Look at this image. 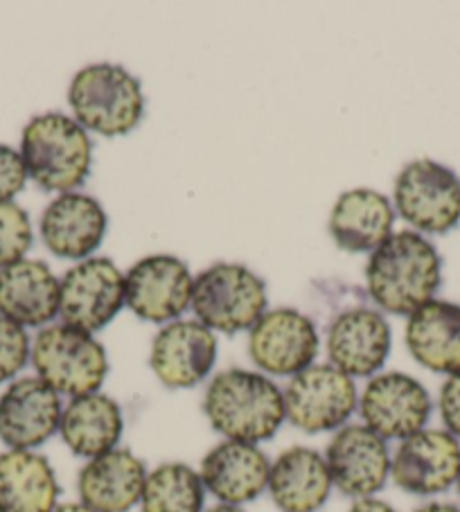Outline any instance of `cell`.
Returning <instances> with one entry per match:
<instances>
[{
    "mask_svg": "<svg viewBox=\"0 0 460 512\" xmlns=\"http://www.w3.org/2000/svg\"><path fill=\"white\" fill-rule=\"evenodd\" d=\"M433 402L418 379L393 370L370 377L359 395V413L364 425L384 440H406L427 429Z\"/></svg>",
    "mask_w": 460,
    "mask_h": 512,
    "instance_id": "obj_10",
    "label": "cell"
},
{
    "mask_svg": "<svg viewBox=\"0 0 460 512\" xmlns=\"http://www.w3.org/2000/svg\"><path fill=\"white\" fill-rule=\"evenodd\" d=\"M348 512H397V510L391 506V503L368 497V499H357Z\"/></svg>",
    "mask_w": 460,
    "mask_h": 512,
    "instance_id": "obj_32",
    "label": "cell"
},
{
    "mask_svg": "<svg viewBox=\"0 0 460 512\" xmlns=\"http://www.w3.org/2000/svg\"><path fill=\"white\" fill-rule=\"evenodd\" d=\"M30 359L37 377L70 400L97 393L109 375V357L102 343L93 334L64 323L37 334Z\"/></svg>",
    "mask_w": 460,
    "mask_h": 512,
    "instance_id": "obj_6",
    "label": "cell"
},
{
    "mask_svg": "<svg viewBox=\"0 0 460 512\" xmlns=\"http://www.w3.org/2000/svg\"><path fill=\"white\" fill-rule=\"evenodd\" d=\"M61 282L59 316L64 325L95 334L127 305L125 273L111 258H86L70 267Z\"/></svg>",
    "mask_w": 460,
    "mask_h": 512,
    "instance_id": "obj_9",
    "label": "cell"
},
{
    "mask_svg": "<svg viewBox=\"0 0 460 512\" xmlns=\"http://www.w3.org/2000/svg\"><path fill=\"white\" fill-rule=\"evenodd\" d=\"M332 488L325 456L312 447H289L271 463L267 490L282 512L321 510Z\"/></svg>",
    "mask_w": 460,
    "mask_h": 512,
    "instance_id": "obj_23",
    "label": "cell"
},
{
    "mask_svg": "<svg viewBox=\"0 0 460 512\" xmlns=\"http://www.w3.org/2000/svg\"><path fill=\"white\" fill-rule=\"evenodd\" d=\"M21 156L28 176L39 188L64 194L86 181L93 163V143L75 118L43 113L23 129Z\"/></svg>",
    "mask_w": 460,
    "mask_h": 512,
    "instance_id": "obj_3",
    "label": "cell"
},
{
    "mask_svg": "<svg viewBox=\"0 0 460 512\" xmlns=\"http://www.w3.org/2000/svg\"><path fill=\"white\" fill-rule=\"evenodd\" d=\"M217 361V337L199 321H172L156 334L149 352L158 382L167 388H192L206 379Z\"/></svg>",
    "mask_w": 460,
    "mask_h": 512,
    "instance_id": "obj_16",
    "label": "cell"
},
{
    "mask_svg": "<svg viewBox=\"0 0 460 512\" xmlns=\"http://www.w3.org/2000/svg\"><path fill=\"white\" fill-rule=\"evenodd\" d=\"M30 215L14 201H0V269L25 260L32 246Z\"/></svg>",
    "mask_w": 460,
    "mask_h": 512,
    "instance_id": "obj_28",
    "label": "cell"
},
{
    "mask_svg": "<svg viewBox=\"0 0 460 512\" xmlns=\"http://www.w3.org/2000/svg\"><path fill=\"white\" fill-rule=\"evenodd\" d=\"M61 413V395L43 379H14L0 395V440L10 449L34 452L57 434Z\"/></svg>",
    "mask_w": 460,
    "mask_h": 512,
    "instance_id": "obj_15",
    "label": "cell"
},
{
    "mask_svg": "<svg viewBox=\"0 0 460 512\" xmlns=\"http://www.w3.org/2000/svg\"><path fill=\"white\" fill-rule=\"evenodd\" d=\"M194 278L176 255H149L125 273L129 310L149 323H172L192 303Z\"/></svg>",
    "mask_w": 460,
    "mask_h": 512,
    "instance_id": "obj_13",
    "label": "cell"
},
{
    "mask_svg": "<svg viewBox=\"0 0 460 512\" xmlns=\"http://www.w3.org/2000/svg\"><path fill=\"white\" fill-rule=\"evenodd\" d=\"M59 492L55 467L46 456L28 449L0 454V512H52Z\"/></svg>",
    "mask_w": 460,
    "mask_h": 512,
    "instance_id": "obj_26",
    "label": "cell"
},
{
    "mask_svg": "<svg viewBox=\"0 0 460 512\" xmlns=\"http://www.w3.org/2000/svg\"><path fill=\"white\" fill-rule=\"evenodd\" d=\"M73 118L86 131L125 136L145 113V95L138 79L118 64H91L79 70L68 88Z\"/></svg>",
    "mask_w": 460,
    "mask_h": 512,
    "instance_id": "obj_4",
    "label": "cell"
},
{
    "mask_svg": "<svg viewBox=\"0 0 460 512\" xmlns=\"http://www.w3.org/2000/svg\"><path fill=\"white\" fill-rule=\"evenodd\" d=\"M287 422L305 434L339 431L359 409L357 384L332 364H312L291 377L285 391Z\"/></svg>",
    "mask_w": 460,
    "mask_h": 512,
    "instance_id": "obj_8",
    "label": "cell"
},
{
    "mask_svg": "<svg viewBox=\"0 0 460 512\" xmlns=\"http://www.w3.org/2000/svg\"><path fill=\"white\" fill-rule=\"evenodd\" d=\"M318 346L314 321L291 307L267 310L249 330V355L264 375L296 377L314 364Z\"/></svg>",
    "mask_w": 460,
    "mask_h": 512,
    "instance_id": "obj_11",
    "label": "cell"
},
{
    "mask_svg": "<svg viewBox=\"0 0 460 512\" xmlns=\"http://www.w3.org/2000/svg\"><path fill=\"white\" fill-rule=\"evenodd\" d=\"M28 183V167L21 152L0 145V201H12Z\"/></svg>",
    "mask_w": 460,
    "mask_h": 512,
    "instance_id": "obj_30",
    "label": "cell"
},
{
    "mask_svg": "<svg viewBox=\"0 0 460 512\" xmlns=\"http://www.w3.org/2000/svg\"><path fill=\"white\" fill-rule=\"evenodd\" d=\"M460 474V440L447 429H422L397 445L391 479L415 497H436L456 485Z\"/></svg>",
    "mask_w": 460,
    "mask_h": 512,
    "instance_id": "obj_14",
    "label": "cell"
},
{
    "mask_svg": "<svg viewBox=\"0 0 460 512\" xmlns=\"http://www.w3.org/2000/svg\"><path fill=\"white\" fill-rule=\"evenodd\" d=\"M391 346V325L368 307L341 312L327 330L330 364L352 379L375 377L391 355Z\"/></svg>",
    "mask_w": 460,
    "mask_h": 512,
    "instance_id": "obj_17",
    "label": "cell"
},
{
    "mask_svg": "<svg viewBox=\"0 0 460 512\" xmlns=\"http://www.w3.org/2000/svg\"><path fill=\"white\" fill-rule=\"evenodd\" d=\"M145 479V463L129 449L115 447L79 470V501L95 512H129L143 497Z\"/></svg>",
    "mask_w": 460,
    "mask_h": 512,
    "instance_id": "obj_20",
    "label": "cell"
},
{
    "mask_svg": "<svg viewBox=\"0 0 460 512\" xmlns=\"http://www.w3.org/2000/svg\"><path fill=\"white\" fill-rule=\"evenodd\" d=\"M438 409L442 425L451 436L460 440V370L454 375H447L445 384L440 388Z\"/></svg>",
    "mask_w": 460,
    "mask_h": 512,
    "instance_id": "obj_31",
    "label": "cell"
},
{
    "mask_svg": "<svg viewBox=\"0 0 460 512\" xmlns=\"http://www.w3.org/2000/svg\"><path fill=\"white\" fill-rule=\"evenodd\" d=\"M391 452L382 436L366 425H345L325 452L332 485L345 497L368 499L391 479Z\"/></svg>",
    "mask_w": 460,
    "mask_h": 512,
    "instance_id": "obj_12",
    "label": "cell"
},
{
    "mask_svg": "<svg viewBox=\"0 0 460 512\" xmlns=\"http://www.w3.org/2000/svg\"><path fill=\"white\" fill-rule=\"evenodd\" d=\"M406 348L431 373L454 375L460 370V305L429 300L406 321Z\"/></svg>",
    "mask_w": 460,
    "mask_h": 512,
    "instance_id": "obj_24",
    "label": "cell"
},
{
    "mask_svg": "<svg viewBox=\"0 0 460 512\" xmlns=\"http://www.w3.org/2000/svg\"><path fill=\"white\" fill-rule=\"evenodd\" d=\"M61 282L41 260H19L0 269V316L21 328H41L59 314Z\"/></svg>",
    "mask_w": 460,
    "mask_h": 512,
    "instance_id": "obj_21",
    "label": "cell"
},
{
    "mask_svg": "<svg viewBox=\"0 0 460 512\" xmlns=\"http://www.w3.org/2000/svg\"><path fill=\"white\" fill-rule=\"evenodd\" d=\"M415 512H460V506H454V503H427V506L418 508Z\"/></svg>",
    "mask_w": 460,
    "mask_h": 512,
    "instance_id": "obj_34",
    "label": "cell"
},
{
    "mask_svg": "<svg viewBox=\"0 0 460 512\" xmlns=\"http://www.w3.org/2000/svg\"><path fill=\"white\" fill-rule=\"evenodd\" d=\"M203 512H246L242 506H226V503H217V506H212Z\"/></svg>",
    "mask_w": 460,
    "mask_h": 512,
    "instance_id": "obj_35",
    "label": "cell"
},
{
    "mask_svg": "<svg viewBox=\"0 0 460 512\" xmlns=\"http://www.w3.org/2000/svg\"><path fill=\"white\" fill-rule=\"evenodd\" d=\"M393 206L415 233H449L460 224L458 174L431 158H418L397 174Z\"/></svg>",
    "mask_w": 460,
    "mask_h": 512,
    "instance_id": "obj_7",
    "label": "cell"
},
{
    "mask_svg": "<svg viewBox=\"0 0 460 512\" xmlns=\"http://www.w3.org/2000/svg\"><path fill=\"white\" fill-rule=\"evenodd\" d=\"M109 217L100 201L84 192H64L50 201L41 217V237L50 253L86 260L104 242Z\"/></svg>",
    "mask_w": 460,
    "mask_h": 512,
    "instance_id": "obj_19",
    "label": "cell"
},
{
    "mask_svg": "<svg viewBox=\"0 0 460 512\" xmlns=\"http://www.w3.org/2000/svg\"><path fill=\"white\" fill-rule=\"evenodd\" d=\"M206 488L199 472L185 463H163L147 472L140 510L143 512H203Z\"/></svg>",
    "mask_w": 460,
    "mask_h": 512,
    "instance_id": "obj_27",
    "label": "cell"
},
{
    "mask_svg": "<svg viewBox=\"0 0 460 512\" xmlns=\"http://www.w3.org/2000/svg\"><path fill=\"white\" fill-rule=\"evenodd\" d=\"M52 512H95L86 506L82 501H68V503H57V508Z\"/></svg>",
    "mask_w": 460,
    "mask_h": 512,
    "instance_id": "obj_33",
    "label": "cell"
},
{
    "mask_svg": "<svg viewBox=\"0 0 460 512\" xmlns=\"http://www.w3.org/2000/svg\"><path fill=\"white\" fill-rule=\"evenodd\" d=\"M269 472L271 461L260 445L224 440L203 456L199 476L219 503L244 506L267 492Z\"/></svg>",
    "mask_w": 460,
    "mask_h": 512,
    "instance_id": "obj_18",
    "label": "cell"
},
{
    "mask_svg": "<svg viewBox=\"0 0 460 512\" xmlns=\"http://www.w3.org/2000/svg\"><path fill=\"white\" fill-rule=\"evenodd\" d=\"M456 490H458V499H460V474H458V481H456Z\"/></svg>",
    "mask_w": 460,
    "mask_h": 512,
    "instance_id": "obj_36",
    "label": "cell"
},
{
    "mask_svg": "<svg viewBox=\"0 0 460 512\" xmlns=\"http://www.w3.org/2000/svg\"><path fill=\"white\" fill-rule=\"evenodd\" d=\"M269 305L264 280L244 264L217 262L194 278L192 312L212 332L251 330Z\"/></svg>",
    "mask_w": 460,
    "mask_h": 512,
    "instance_id": "obj_5",
    "label": "cell"
},
{
    "mask_svg": "<svg viewBox=\"0 0 460 512\" xmlns=\"http://www.w3.org/2000/svg\"><path fill=\"white\" fill-rule=\"evenodd\" d=\"M393 226V201L370 188L343 192L330 213L332 240L348 253H373L393 235Z\"/></svg>",
    "mask_w": 460,
    "mask_h": 512,
    "instance_id": "obj_22",
    "label": "cell"
},
{
    "mask_svg": "<svg viewBox=\"0 0 460 512\" xmlns=\"http://www.w3.org/2000/svg\"><path fill=\"white\" fill-rule=\"evenodd\" d=\"M59 434L70 452L91 461L118 447L125 434V416L109 395L100 391L79 395L64 406Z\"/></svg>",
    "mask_w": 460,
    "mask_h": 512,
    "instance_id": "obj_25",
    "label": "cell"
},
{
    "mask_svg": "<svg viewBox=\"0 0 460 512\" xmlns=\"http://www.w3.org/2000/svg\"><path fill=\"white\" fill-rule=\"evenodd\" d=\"M203 413L226 440L260 445L285 425V393L258 370L230 368L212 377L203 395Z\"/></svg>",
    "mask_w": 460,
    "mask_h": 512,
    "instance_id": "obj_1",
    "label": "cell"
},
{
    "mask_svg": "<svg viewBox=\"0 0 460 512\" xmlns=\"http://www.w3.org/2000/svg\"><path fill=\"white\" fill-rule=\"evenodd\" d=\"M442 260L427 237L415 231L393 233L370 253L366 267L368 294L384 312L411 316L436 296Z\"/></svg>",
    "mask_w": 460,
    "mask_h": 512,
    "instance_id": "obj_2",
    "label": "cell"
},
{
    "mask_svg": "<svg viewBox=\"0 0 460 512\" xmlns=\"http://www.w3.org/2000/svg\"><path fill=\"white\" fill-rule=\"evenodd\" d=\"M32 346L25 328L0 316V384L10 382L30 361Z\"/></svg>",
    "mask_w": 460,
    "mask_h": 512,
    "instance_id": "obj_29",
    "label": "cell"
}]
</instances>
